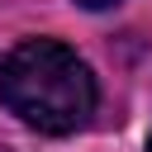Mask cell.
Wrapping results in <instances>:
<instances>
[{"label":"cell","mask_w":152,"mask_h":152,"mask_svg":"<svg viewBox=\"0 0 152 152\" xmlns=\"http://www.w3.org/2000/svg\"><path fill=\"white\" fill-rule=\"evenodd\" d=\"M0 100L5 109L38 133H76L95 114V76L90 66L57 38H24L0 62Z\"/></svg>","instance_id":"obj_1"},{"label":"cell","mask_w":152,"mask_h":152,"mask_svg":"<svg viewBox=\"0 0 152 152\" xmlns=\"http://www.w3.org/2000/svg\"><path fill=\"white\" fill-rule=\"evenodd\" d=\"M86 10H109V5H119V0H81Z\"/></svg>","instance_id":"obj_2"},{"label":"cell","mask_w":152,"mask_h":152,"mask_svg":"<svg viewBox=\"0 0 152 152\" xmlns=\"http://www.w3.org/2000/svg\"><path fill=\"white\" fill-rule=\"evenodd\" d=\"M147 152H152V138H147Z\"/></svg>","instance_id":"obj_3"}]
</instances>
